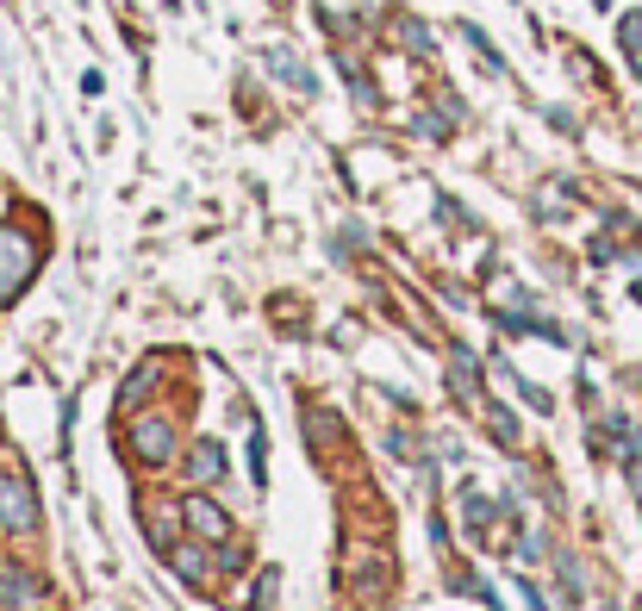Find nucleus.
<instances>
[{
    "mask_svg": "<svg viewBox=\"0 0 642 611\" xmlns=\"http://www.w3.org/2000/svg\"><path fill=\"white\" fill-rule=\"evenodd\" d=\"M517 593H524V605H531V611H555V605L543 599V587H536V580H517Z\"/></svg>",
    "mask_w": 642,
    "mask_h": 611,
    "instance_id": "f3484780",
    "label": "nucleus"
},
{
    "mask_svg": "<svg viewBox=\"0 0 642 611\" xmlns=\"http://www.w3.org/2000/svg\"><path fill=\"white\" fill-rule=\"evenodd\" d=\"M450 580H455V593H468V599H481L486 611H505V605H500V593H493V587H486V580L474 574L468 562H455V568H450Z\"/></svg>",
    "mask_w": 642,
    "mask_h": 611,
    "instance_id": "6e6552de",
    "label": "nucleus"
},
{
    "mask_svg": "<svg viewBox=\"0 0 642 611\" xmlns=\"http://www.w3.org/2000/svg\"><path fill=\"white\" fill-rule=\"evenodd\" d=\"M45 599V580L26 574V568H0V605H38Z\"/></svg>",
    "mask_w": 642,
    "mask_h": 611,
    "instance_id": "423d86ee",
    "label": "nucleus"
},
{
    "mask_svg": "<svg viewBox=\"0 0 642 611\" xmlns=\"http://www.w3.org/2000/svg\"><path fill=\"white\" fill-rule=\"evenodd\" d=\"M393 32H399V45H412V57H431V32H424V19H399V26H393Z\"/></svg>",
    "mask_w": 642,
    "mask_h": 611,
    "instance_id": "ddd939ff",
    "label": "nucleus"
},
{
    "mask_svg": "<svg viewBox=\"0 0 642 611\" xmlns=\"http://www.w3.org/2000/svg\"><path fill=\"white\" fill-rule=\"evenodd\" d=\"M462 38H468V45L481 50V63H486V69H505V63H500V50L486 45V32H481V26H462Z\"/></svg>",
    "mask_w": 642,
    "mask_h": 611,
    "instance_id": "dca6fc26",
    "label": "nucleus"
},
{
    "mask_svg": "<svg viewBox=\"0 0 642 611\" xmlns=\"http://www.w3.org/2000/svg\"><path fill=\"white\" fill-rule=\"evenodd\" d=\"M263 63L275 69V76H282L287 88H294V95H306V100L318 95V76H313V69H306V63H299V57H294V50H287V45H268V50H263Z\"/></svg>",
    "mask_w": 642,
    "mask_h": 611,
    "instance_id": "39448f33",
    "label": "nucleus"
},
{
    "mask_svg": "<svg viewBox=\"0 0 642 611\" xmlns=\"http://www.w3.org/2000/svg\"><path fill=\"white\" fill-rule=\"evenodd\" d=\"M618 45H624L630 69H636V81H642V13H624V19H618Z\"/></svg>",
    "mask_w": 642,
    "mask_h": 611,
    "instance_id": "9d476101",
    "label": "nucleus"
},
{
    "mask_svg": "<svg viewBox=\"0 0 642 611\" xmlns=\"http://www.w3.org/2000/svg\"><path fill=\"white\" fill-rule=\"evenodd\" d=\"M38 493L26 474H0V531L7 536H38Z\"/></svg>",
    "mask_w": 642,
    "mask_h": 611,
    "instance_id": "f03ea898",
    "label": "nucleus"
},
{
    "mask_svg": "<svg viewBox=\"0 0 642 611\" xmlns=\"http://www.w3.org/2000/svg\"><path fill=\"white\" fill-rule=\"evenodd\" d=\"M38 263H45L38 237L19 231V225H0V306L26 294V282L38 275Z\"/></svg>",
    "mask_w": 642,
    "mask_h": 611,
    "instance_id": "f257e3e1",
    "label": "nucleus"
},
{
    "mask_svg": "<svg viewBox=\"0 0 642 611\" xmlns=\"http://www.w3.org/2000/svg\"><path fill=\"white\" fill-rule=\"evenodd\" d=\"M150 375H157V368H150V362H144L138 375H131V381H126V393H119V406H126V412H131V406H138L144 393H150Z\"/></svg>",
    "mask_w": 642,
    "mask_h": 611,
    "instance_id": "2eb2a0df",
    "label": "nucleus"
},
{
    "mask_svg": "<svg viewBox=\"0 0 642 611\" xmlns=\"http://www.w3.org/2000/svg\"><path fill=\"white\" fill-rule=\"evenodd\" d=\"M169 562L181 568V574H188V580H206V555H200V549H188V543H175V549H169Z\"/></svg>",
    "mask_w": 642,
    "mask_h": 611,
    "instance_id": "4468645a",
    "label": "nucleus"
},
{
    "mask_svg": "<svg viewBox=\"0 0 642 611\" xmlns=\"http://www.w3.org/2000/svg\"><path fill=\"white\" fill-rule=\"evenodd\" d=\"M636 299H642V282H636Z\"/></svg>",
    "mask_w": 642,
    "mask_h": 611,
    "instance_id": "a211bd4d",
    "label": "nucleus"
},
{
    "mask_svg": "<svg viewBox=\"0 0 642 611\" xmlns=\"http://www.w3.org/2000/svg\"><path fill=\"white\" fill-rule=\"evenodd\" d=\"M337 69H344V81H349V95H356L362 100V107H375V81H368V69H356V63H349V57H337Z\"/></svg>",
    "mask_w": 642,
    "mask_h": 611,
    "instance_id": "9b49d317",
    "label": "nucleus"
},
{
    "mask_svg": "<svg viewBox=\"0 0 642 611\" xmlns=\"http://www.w3.org/2000/svg\"><path fill=\"white\" fill-rule=\"evenodd\" d=\"M450 381H455L462 400H481V362H474L468 349H455V356H450Z\"/></svg>",
    "mask_w": 642,
    "mask_h": 611,
    "instance_id": "1a4fd4ad",
    "label": "nucleus"
},
{
    "mask_svg": "<svg viewBox=\"0 0 642 611\" xmlns=\"http://www.w3.org/2000/svg\"><path fill=\"white\" fill-rule=\"evenodd\" d=\"M188 469H194V481H206V486L225 481V450L213 437H200V443H194V455H188Z\"/></svg>",
    "mask_w": 642,
    "mask_h": 611,
    "instance_id": "0eeeda50",
    "label": "nucleus"
},
{
    "mask_svg": "<svg viewBox=\"0 0 642 611\" xmlns=\"http://www.w3.org/2000/svg\"><path fill=\"white\" fill-rule=\"evenodd\" d=\"M131 455L144 469H169L175 462V424L169 418H138L131 424Z\"/></svg>",
    "mask_w": 642,
    "mask_h": 611,
    "instance_id": "7ed1b4c3",
    "label": "nucleus"
},
{
    "mask_svg": "<svg viewBox=\"0 0 642 611\" xmlns=\"http://www.w3.org/2000/svg\"><path fill=\"white\" fill-rule=\"evenodd\" d=\"M500 375H505V387H517V400H524L531 412H555V400H549L543 387H531V381H524V375H512V368H500Z\"/></svg>",
    "mask_w": 642,
    "mask_h": 611,
    "instance_id": "f8f14e48",
    "label": "nucleus"
},
{
    "mask_svg": "<svg viewBox=\"0 0 642 611\" xmlns=\"http://www.w3.org/2000/svg\"><path fill=\"white\" fill-rule=\"evenodd\" d=\"M181 518H188V531L200 536V543H231V518H225L213 500H200V493L181 500Z\"/></svg>",
    "mask_w": 642,
    "mask_h": 611,
    "instance_id": "20e7f679",
    "label": "nucleus"
}]
</instances>
